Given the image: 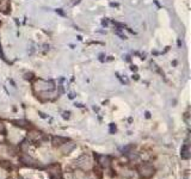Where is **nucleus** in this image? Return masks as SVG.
I'll return each mask as SVG.
<instances>
[{"mask_svg": "<svg viewBox=\"0 0 191 179\" xmlns=\"http://www.w3.org/2000/svg\"><path fill=\"white\" fill-rule=\"evenodd\" d=\"M97 160H98V165L102 167V169H105V167H109L110 165V158L108 155H100V154H97Z\"/></svg>", "mask_w": 191, "mask_h": 179, "instance_id": "0eeeda50", "label": "nucleus"}, {"mask_svg": "<svg viewBox=\"0 0 191 179\" xmlns=\"http://www.w3.org/2000/svg\"><path fill=\"white\" fill-rule=\"evenodd\" d=\"M35 88L38 92H48V91H53L55 88V84L51 80L47 81V80H43V79H38L35 83Z\"/></svg>", "mask_w": 191, "mask_h": 179, "instance_id": "f03ea898", "label": "nucleus"}, {"mask_svg": "<svg viewBox=\"0 0 191 179\" xmlns=\"http://www.w3.org/2000/svg\"><path fill=\"white\" fill-rule=\"evenodd\" d=\"M28 137L30 141H41L44 139V135L42 133L37 131V130H31L29 134H28Z\"/></svg>", "mask_w": 191, "mask_h": 179, "instance_id": "6e6552de", "label": "nucleus"}, {"mask_svg": "<svg viewBox=\"0 0 191 179\" xmlns=\"http://www.w3.org/2000/svg\"><path fill=\"white\" fill-rule=\"evenodd\" d=\"M49 174L51 179H61V170L59 165H51L49 167Z\"/></svg>", "mask_w": 191, "mask_h": 179, "instance_id": "39448f33", "label": "nucleus"}, {"mask_svg": "<svg viewBox=\"0 0 191 179\" xmlns=\"http://www.w3.org/2000/svg\"><path fill=\"white\" fill-rule=\"evenodd\" d=\"M184 179H190V172H189V171L185 172V174H184Z\"/></svg>", "mask_w": 191, "mask_h": 179, "instance_id": "2eb2a0df", "label": "nucleus"}, {"mask_svg": "<svg viewBox=\"0 0 191 179\" xmlns=\"http://www.w3.org/2000/svg\"><path fill=\"white\" fill-rule=\"evenodd\" d=\"M75 147H76V144L74 142H68V143L66 142V143L62 144V146H60V151H61L62 154L67 155V154H69L72 151H74Z\"/></svg>", "mask_w": 191, "mask_h": 179, "instance_id": "423d86ee", "label": "nucleus"}, {"mask_svg": "<svg viewBox=\"0 0 191 179\" xmlns=\"http://www.w3.org/2000/svg\"><path fill=\"white\" fill-rule=\"evenodd\" d=\"M66 142H68V139L62 137V136H55V137L53 139V146L60 147V146H62V144L66 143Z\"/></svg>", "mask_w": 191, "mask_h": 179, "instance_id": "9d476101", "label": "nucleus"}, {"mask_svg": "<svg viewBox=\"0 0 191 179\" xmlns=\"http://www.w3.org/2000/svg\"><path fill=\"white\" fill-rule=\"evenodd\" d=\"M110 131H111V133L116 131V127H115V124H111V126H110Z\"/></svg>", "mask_w": 191, "mask_h": 179, "instance_id": "4468645a", "label": "nucleus"}, {"mask_svg": "<svg viewBox=\"0 0 191 179\" xmlns=\"http://www.w3.org/2000/svg\"><path fill=\"white\" fill-rule=\"evenodd\" d=\"M146 117H147V118H149V117H151V115H149V112H146Z\"/></svg>", "mask_w": 191, "mask_h": 179, "instance_id": "6ab92c4d", "label": "nucleus"}, {"mask_svg": "<svg viewBox=\"0 0 191 179\" xmlns=\"http://www.w3.org/2000/svg\"><path fill=\"white\" fill-rule=\"evenodd\" d=\"M13 123L17 126V127H20V128H28V126L26 124H29V123L26 122V121H13Z\"/></svg>", "mask_w": 191, "mask_h": 179, "instance_id": "9b49d317", "label": "nucleus"}, {"mask_svg": "<svg viewBox=\"0 0 191 179\" xmlns=\"http://www.w3.org/2000/svg\"><path fill=\"white\" fill-rule=\"evenodd\" d=\"M75 166L79 167L81 170H85V171L90 170L92 167V160L90 158V155L83 154L81 156H79V158L75 160Z\"/></svg>", "mask_w": 191, "mask_h": 179, "instance_id": "7ed1b4c3", "label": "nucleus"}, {"mask_svg": "<svg viewBox=\"0 0 191 179\" xmlns=\"http://www.w3.org/2000/svg\"><path fill=\"white\" fill-rule=\"evenodd\" d=\"M138 173L141 179H151L155 174V169L151 164H141L138 166Z\"/></svg>", "mask_w": 191, "mask_h": 179, "instance_id": "f257e3e1", "label": "nucleus"}, {"mask_svg": "<svg viewBox=\"0 0 191 179\" xmlns=\"http://www.w3.org/2000/svg\"><path fill=\"white\" fill-rule=\"evenodd\" d=\"M26 79H31V78H32V74H26Z\"/></svg>", "mask_w": 191, "mask_h": 179, "instance_id": "f3484780", "label": "nucleus"}, {"mask_svg": "<svg viewBox=\"0 0 191 179\" xmlns=\"http://www.w3.org/2000/svg\"><path fill=\"white\" fill-rule=\"evenodd\" d=\"M181 156H182V159H184V160L190 159V148H189V143L188 142L183 144V147L181 149Z\"/></svg>", "mask_w": 191, "mask_h": 179, "instance_id": "1a4fd4ad", "label": "nucleus"}, {"mask_svg": "<svg viewBox=\"0 0 191 179\" xmlns=\"http://www.w3.org/2000/svg\"><path fill=\"white\" fill-rule=\"evenodd\" d=\"M19 160H20L22 164L28 166V167H32V169H37V167H40V162L36 159H33L32 156L28 155V154H22L19 156Z\"/></svg>", "mask_w": 191, "mask_h": 179, "instance_id": "20e7f679", "label": "nucleus"}, {"mask_svg": "<svg viewBox=\"0 0 191 179\" xmlns=\"http://www.w3.org/2000/svg\"><path fill=\"white\" fill-rule=\"evenodd\" d=\"M136 69H138V68H136V67H135V66H133V67H131V71H133V72H135Z\"/></svg>", "mask_w": 191, "mask_h": 179, "instance_id": "a211bd4d", "label": "nucleus"}, {"mask_svg": "<svg viewBox=\"0 0 191 179\" xmlns=\"http://www.w3.org/2000/svg\"><path fill=\"white\" fill-rule=\"evenodd\" d=\"M94 173H97L98 178H102L103 177V169L100 166H96L94 167Z\"/></svg>", "mask_w": 191, "mask_h": 179, "instance_id": "f8f14e48", "label": "nucleus"}, {"mask_svg": "<svg viewBox=\"0 0 191 179\" xmlns=\"http://www.w3.org/2000/svg\"><path fill=\"white\" fill-rule=\"evenodd\" d=\"M6 133V128H5V124L3 122H0V134H5Z\"/></svg>", "mask_w": 191, "mask_h": 179, "instance_id": "ddd939ff", "label": "nucleus"}, {"mask_svg": "<svg viewBox=\"0 0 191 179\" xmlns=\"http://www.w3.org/2000/svg\"><path fill=\"white\" fill-rule=\"evenodd\" d=\"M69 117V112H63V118H68Z\"/></svg>", "mask_w": 191, "mask_h": 179, "instance_id": "dca6fc26", "label": "nucleus"}]
</instances>
